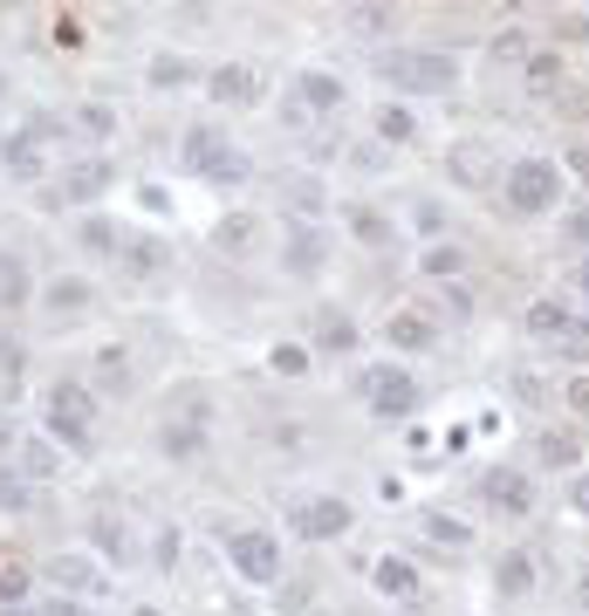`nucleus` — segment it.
Instances as JSON below:
<instances>
[{
  "label": "nucleus",
  "mask_w": 589,
  "mask_h": 616,
  "mask_svg": "<svg viewBox=\"0 0 589 616\" xmlns=\"http://www.w3.org/2000/svg\"><path fill=\"white\" fill-rule=\"evenodd\" d=\"M42 425L62 452H97V391L90 384H49L42 391Z\"/></svg>",
  "instance_id": "nucleus-1"
},
{
  "label": "nucleus",
  "mask_w": 589,
  "mask_h": 616,
  "mask_svg": "<svg viewBox=\"0 0 589 616\" xmlns=\"http://www.w3.org/2000/svg\"><path fill=\"white\" fill-rule=\"evenodd\" d=\"M377 75L390 82V90H405V97H446L459 82V62L439 55V49H390Z\"/></svg>",
  "instance_id": "nucleus-2"
},
{
  "label": "nucleus",
  "mask_w": 589,
  "mask_h": 616,
  "mask_svg": "<svg viewBox=\"0 0 589 616\" xmlns=\"http://www.w3.org/2000/svg\"><path fill=\"white\" fill-rule=\"evenodd\" d=\"M185 164H192V179H206V185H247L254 179V158L241 144H226L213 123H192L185 131Z\"/></svg>",
  "instance_id": "nucleus-3"
},
{
  "label": "nucleus",
  "mask_w": 589,
  "mask_h": 616,
  "mask_svg": "<svg viewBox=\"0 0 589 616\" xmlns=\"http://www.w3.org/2000/svg\"><path fill=\"white\" fill-rule=\"evenodd\" d=\"M62 131H69V123H55V117H28L14 138H0V164H8V179H21V185L49 179V144Z\"/></svg>",
  "instance_id": "nucleus-4"
},
{
  "label": "nucleus",
  "mask_w": 589,
  "mask_h": 616,
  "mask_svg": "<svg viewBox=\"0 0 589 616\" xmlns=\"http://www.w3.org/2000/svg\"><path fill=\"white\" fill-rule=\"evenodd\" d=\"M556 199H562V164L521 158L515 172H507V205H515V213H556Z\"/></svg>",
  "instance_id": "nucleus-5"
},
{
  "label": "nucleus",
  "mask_w": 589,
  "mask_h": 616,
  "mask_svg": "<svg viewBox=\"0 0 589 616\" xmlns=\"http://www.w3.org/2000/svg\"><path fill=\"white\" fill-rule=\"evenodd\" d=\"M357 391H364V404L377 411V418H412V411H418V384L405 377L398 363H370L357 377Z\"/></svg>",
  "instance_id": "nucleus-6"
},
{
  "label": "nucleus",
  "mask_w": 589,
  "mask_h": 616,
  "mask_svg": "<svg viewBox=\"0 0 589 616\" xmlns=\"http://www.w3.org/2000/svg\"><path fill=\"white\" fill-rule=\"evenodd\" d=\"M226 562L247 575V583H282V542L267 527H241L226 534Z\"/></svg>",
  "instance_id": "nucleus-7"
},
{
  "label": "nucleus",
  "mask_w": 589,
  "mask_h": 616,
  "mask_svg": "<svg viewBox=\"0 0 589 616\" xmlns=\"http://www.w3.org/2000/svg\"><path fill=\"white\" fill-rule=\"evenodd\" d=\"M288 527L302 534V542H336V534H349V507L336 501V493H308V501L288 507Z\"/></svg>",
  "instance_id": "nucleus-8"
},
{
  "label": "nucleus",
  "mask_w": 589,
  "mask_h": 616,
  "mask_svg": "<svg viewBox=\"0 0 589 616\" xmlns=\"http://www.w3.org/2000/svg\"><path fill=\"white\" fill-rule=\"evenodd\" d=\"M49 583H55V596H69V603H97V596L110 589V568H103L97 555H55V562H49Z\"/></svg>",
  "instance_id": "nucleus-9"
},
{
  "label": "nucleus",
  "mask_w": 589,
  "mask_h": 616,
  "mask_svg": "<svg viewBox=\"0 0 589 616\" xmlns=\"http://www.w3.org/2000/svg\"><path fill=\"white\" fill-rule=\"evenodd\" d=\"M206 418H213L206 397H200V391H185V411H179V418H165V432H159L165 460H200V452H206Z\"/></svg>",
  "instance_id": "nucleus-10"
},
{
  "label": "nucleus",
  "mask_w": 589,
  "mask_h": 616,
  "mask_svg": "<svg viewBox=\"0 0 589 616\" xmlns=\"http://www.w3.org/2000/svg\"><path fill=\"white\" fill-rule=\"evenodd\" d=\"M110 179H116L110 158H75V164H62V185L49 192V205H90L110 192Z\"/></svg>",
  "instance_id": "nucleus-11"
},
{
  "label": "nucleus",
  "mask_w": 589,
  "mask_h": 616,
  "mask_svg": "<svg viewBox=\"0 0 589 616\" xmlns=\"http://www.w3.org/2000/svg\"><path fill=\"white\" fill-rule=\"evenodd\" d=\"M446 179H459L466 192H487V185L500 179V158H494V144H480V138H459V144L446 151Z\"/></svg>",
  "instance_id": "nucleus-12"
},
{
  "label": "nucleus",
  "mask_w": 589,
  "mask_h": 616,
  "mask_svg": "<svg viewBox=\"0 0 589 616\" xmlns=\"http://www.w3.org/2000/svg\"><path fill=\"white\" fill-rule=\"evenodd\" d=\"M116 267H124L131 281H159V274H172V240L165 233H124Z\"/></svg>",
  "instance_id": "nucleus-13"
},
{
  "label": "nucleus",
  "mask_w": 589,
  "mask_h": 616,
  "mask_svg": "<svg viewBox=\"0 0 589 616\" xmlns=\"http://www.w3.org/2000/svg\"><path fill=\"white\" fill-rule=\"evenodd\" d=\"M384 343L405 350V356L439 350V322H431V309H390V315H384Z\"/></svg>",
  "instance_id": "nucleus-14"
},
{
  "label": "nucleus",
  "mask_w": 589,
  "mask_h": 616,
  "mask_svg": "<svg viewBox=\"0 0 589 616\" xmlns=\"http://www.w3.org/2000/svg\"><path fill=\"white\" fill-rule=\"evenodd\" d=\"M42 309H49L55 322H83V315L97 309V287H90L83 274H55V281L42 287Z\"/></svg>",
  "instance_id": "nucleus-15"
},
{
  "label": "nucleus",
  "mask_w": 589,
  "mask_h": 616,
  "mask_svg": "<svg viewBox=\"0 0 589 616\" xmlns=\"http://www.w3.org/2000/svg\"><path fill=\"white\" fill-rule=\"evenodd\" d=\"M323 254H329L323 226H288V240H282V267L288 274H323Z\"/></svg>",
  "instance_id": "nucleus-16"
},
{
  "label": "nucleus",
  "mask_w": 589,
  "mask_h": 616,
  "mask_svg": "<svg viewBox=\"0 0 589 616\" xmlns=\"http://www.w3.org/2000/svg\"><path fill=\"white\" fill-rule=\"evenodd\" d=\"M480 493H487L500 514H535V486H528V473H515V466H494V473L480 479Z\"/></svg>",
  "instance_id": "nucleus-17"
},
{
  "label": "nucleus",
  "mask_w": 589,
  "mask_h": 616,
  "mask_svg": "<svg viewBox=\"0 0 589 616\" xmlns=\"http://www.w3.org/2000/svg\"><path fill=\"white\" fill-rule=\"evenodd\" d=\"M206 97H213V103H254V97H261V75H254L247 62H220V69L206 75Z\"/></svg>",
  "instance_id": "nucleus-18"
},
{
  "label": "nucleus",
  "mask_w": 589,
  "mask_h": 616,
  "mask_svg": "<svg viewBox=\"0 0 589 616\" xmlns=\"http://www.w3.org/2000/svg\"><path fill=\"white\" fill-rule=\"evenodd\" d=\"M295 103H302L308 117H329V110H343V75H329V69H302V82H295Z\"/></svg>",
  "instance_id": "nucleus-19"
},
{
  "label": "nucleus",
  "mask_w": 589,
  "mask_h": 616,
  "mask_svg": "<svg viewBox=\"0 0 589 616\" xmlns=\"http://www.w3.org/2000/svg\"><path fill=\"white\" fill-rule=\"evenodd\" d=\"M528 336H582V322H576V309L569 302H556V295H541V302H528Z\"/></svg>",
  "instance_id": "nucleus-20"
},
{
  "label": "nucleus",
  "mask_w": 589,
  "mask_h": 616,
  "mask_svg": "<svg viewBox=\"0 0 589 616\" xmlns=\"http://www.w3.org/2000/svg\"><path fill=\"white\" fill-rule=\"evenodd\" d=\"M213 246H220V254H233V261L254 254V246H261V220H254V213H226V220L213 226Z\"/></svg>",
  "instance_id": "nucleus-21"
},
{
  "label": "nucleus",
  "mask_w": 589,
  "mask_h": 616,
  "mask_svg": "<svg viewBox=\"0 0 589 616\" xmlns=\"http://www.w3.org/2000/svg\"><path fill=\"white\" fill-rule=\"evenodd\" d=\"M28 295H34V281H28V261L21 254H0V309H28Z\"/></svg>",
  "instance_id": "nucleus-22"
},
{
  "label": "nucleus",
  "mask_w": 589,
  "mask_h": 616,
  "mask_svg": "<svg viewBox=\"0 0 589 616\" xmlns=\"http://www.w3.org/2000/svg\"><path fill=\"white\" fill-rule=\"evenodd\" d=\"M55 466H62V452H55V438H49V432L21 438V479H49Z\"/></svg>",
  "instance_id": "nucleus-23"
},
{
  "label": "nucleus",
  "mask_w": 589,
  "mask_h": 616,
  "mask_svg": "<svg viewBox=\"0 0 589 616\" xmlns=\"http://www.w3.org/2000/svg\"><path fill=\"white\" fill-rule=\"evenodd\" d=\"M494 589H500V596H528V589H535V555H521V548H515V555H500Z\"/></svg>",
  "instance_id": "nucleus-24"
},
{
  "label": "nucleus",
  "mask_w": 589,
  "mask_h": 616,
  "mask_svg": "<svg viewBox=\"0 0 589 616\" xmlns=\"http://www.w3.org/2000/svg\"><path fill=\"white\" fill-rule=\"evenodd\" d=\"M377 589H384V596H398V603H418V568H412V562H398V555L377 562Z\"/></svg>",
  "instance_id": "nucleus-25"
},
{
  "label": "nucleus",
  "mask_w": 589,
  "mask_h": 616,
  "mask_svg": "<svg viewBox=\"0 0 589 616\" xmlns=\"http://www.w3.org/2000/svg\"><path fill=\"white\" fill-rule=\"evenodd\" d=\"M316 350L323 356H349V350H357V322H349V315H323L316 322Z\"/></svg>",
  "instance_id": "nucleus-26"
},
{
  "label": "nucleus",
  "mask_w": 589,
  "mask_h": 616,
  "mask_svg": "<svg viewBox=\"0 0 589 616\" xmlns=\"http://www.w3.org/2000/svg\"><path fill=\"white\" fill-rule=\"evenodd\" d=\"M75 240H83L90 254H103V261H116V254H124V233H116L110 220H83V233H75Z\"/></svg>",
  "instance_id": "nucleus-27"
},
{
  "label": "nucleus",
  "mask_w": 589,
  "mask_h": 616,
  "mask_svg": "<svg viewBox=\"0 0 589 616\" xmlns=\"http://www.w3.org/2000/svg\"><path fill=\"white\" fill-rule=\"evenodd\" d=\"M349 233H357L364 246H384L390 240V220L377 213V205H349Z\"/></svg>",
  "instance_id": "nucleus-28"
},
{
  "label": "nucleus",
  "mask_w": 589,
  "mask_h": 616,
  "mask_svg": "<svg viewBox=\"0 0 589 616\" xmlns=\"http://www.w3.org/2000/svg\"><path fill=\"white\" fill-rule=\"evenodd\" d=\"M541 460H548V466H562V473H576V460H582V445H576L569 432H541Z\"/></svg>",
  "instance_id": "nucleus-29"
},
{
  "label": "nucleus",
  "mask_w": 589,
  "mask_h": 616,
  "mask_svg": "<svg viewBox=\"0 0 589 616\" xmlns=\"http://www.w3.org/2000/svg\"><path fill=\"white\" fill-rule=\"evenodd\" d=\"M185 82H192L185 55H159V62H151V90H185Z\"/></svg>",
  "instance_id": "nucleus-30"
},
{
  "label": "nucleus",
  "mask_w": 589,
  "mask_h": 616,
  "mask_svg": "<svg viewBox=\"0 0 589 616\" xmlns=\"http://www.w3.org/2000/svg\"><path fill=\"white\" fill-rule=\"evenodd\" d=\"M412 131H418L412 110H398V103H384V110H377V138H384V144H405Z\"/></svg>",
  "instance_id": "nucleus-31"
},
{
  "label": "nucleus",
  "mask_w": 589,
  "mask_h": 616,
  "mask_svg": "<svg viewBox=\"0 0 589 616\" xmlns=\"http://www.w3.org/2000/svg\"><path fill=\"white\" fill-rule=\"evenodd\" d=\"M0 514H28V479H21V466H0Z\"/></svg>",
  "instance_id": "nucleus-32"
},
{
  "label": "nucleus",
  "mask_w": 589,
  "mask_h": 616,
  "mask_svg": "<svg viewBox=\"0 0 589 616\" xmlns=\"http://www.w3.org/2000/svg\"><path fill=\"white\" fill-rule=\"evenodd\" d=\"M562 82V55H528V90L535 97H548Z\"/></svg>",
  "instance_id": "nucleus-33"
},
{
  "label": "nucleus",
  "mask_w": 589,
  "mask_h": 616,
  "mask_svg": "<svg viewBox=\"0 0 589 616\" xmlns=\"http://www.w3.org/2000/svg\"><path fill=\"white\" fill-rule=\"evenodd\" d=\"M425 534H431V542H446V548H466V542H474V527H466V521H446V514H425Z\"/></svg>",
  "instance_id": "nucleus-34"
},
{
  "label": "nucleus",
  "mask_w": 589,
  "mask_h": 616,
  "mask_svg": "<svg viewBox=\"0 0 589 616\" xmlns=\"http://www.w3.org/2000/svg\"><path fill=\"white\" fill-rule=\"evenodd\" d=\"M75 123H83V138H110L116 131V110L110 103H83V110H75Z\"/></svg>",
  "instance_id": "nucleus-35"
},
{
  "label": "nucleus",
  "mask_w": 589,
  "mask_h": 616,
  "mask_svg": "<svg viewBox=\"0 0 589 616\" xmlns=\"http://www.w3.org/2000/svg\"><path fill=\"white\" fill-rule=\"evenodd\" d=\"M90 534H97V542H103V548H110L116 562H124V548H131V534H124V521H110V514H97V521H90Z\"/></svg>",
  "instance_id": "nucleus-36"
},
{
  "label": "nucleus",
  "mask_w": 589,
  "mask_h": 616,
  "mask_svg": "<svg viewBox=\"0 0 589 616\" xmlns=\"http://www.w3.org/2000/svg\"><path fill=\"white\" fill-rule=\"evenodd\" d=\"M21 596H28V568L8 562V568H0V609H21Z\"/></svg>",
  "instance_id": "nucleus-37"
},
{
  "label": "nucleus",
  "mask_w": 589,
  "mask_h": 616,
  "mask_svg": "<svg viewBox=\"0 0 589 616\" xmlns=\"http://www.w3.org/2000/svg\"><path fill=\"white\" fill-rule=\"evenodd\" d=\"M390 21H398L390 8H349V28L357 34H390Z\"/></svg>",
  "instance_id": "nucleus-38"
},
{
  "label": "nucleus",
  "mask_w": 589,
  "mask_h": 616,
  "mask_svg": "<svg viewBox=\"0 0 589 616\" xmlns=\"http://www.w3.org/2000/svg\"><path fill=\"white\" fill-rule=\"evenodd\" d=\"M459 267H466L459 246H425V274H439V281H446V274H459Z\"/></svg>",
  "instance_id": "nucleus-39"
},
{
  "label": "nucleus",
  "mask_w": 589,
  "mask_h": 616,
  "mask_svg": "<svg viewBox=\"0 0 589 616\" xmlns=\"http://www.w3.org/2000/svg\"><path fill=\"white\" fill-rule=\"evenodd\" d=\"M97 377H103V384H124V377H131V356H124V350H103V356H97Z\"/></svg>",
  "instance_id": "nucleus-40"
},
{
  "label": "nucleus",
  "mask_w": 589,
  "mask_h": 616,
  "mask_svg": "<svg viewBox=\"0 0 589 616\" xmlns=\"http://www.w3.org/2000/svg\"><path fill=\"white\" fill-rule=\"evenodd\" d=\"M267 363H274V370H282V377H302V370H308V350H295V343H288V350H274Z\"/></svg>",
  "instance_id": "nucleus-41"
},
{
  "label": "nucleus",
  "mask_w": 589,
  "mask_h": 616,
  "mask_svg": "<svg viewBox=\"0 0 589 616\" xmlns=\"http://www.w3.org/2000/svg\"><path fill=\"white\" fill-rule=\"evenodd\" d=\"M494 62H528V34H500L494 41Z\"/></svg>",
  "instance_id": "nucleus-42"
},
{
  "label": "nucleus",
  "mask_w": 589,
  "mask_h": 616,
  "mask_svg": "<svg viewBox=\"0 0 589 616\" xmlns=\"http://www.w3.org/2000/svg\"><path fill=\"white\" fill-rule=\"evenodd\" d=\"M0 377H8V384L21 377V350H14V336H0Z\"/></svg>",
  "instance_id": "nucleus-43"
},
{
  "label": "nucleus",
  "mask_w": 589,
  "mask_h": 616,
  "mask_svg": "<svg viewBox=\"0 0 589 616\" xmlns=\"http://www.w3.org/2000/svg\"><path fill=\"white\" fill-rule=\"evenodd\" d=\"M288 199L302 205V213H316V205H323V192H316V185H308V179H295V185H288Z\"/></svg>",
  "instance_id": "nucleus-44"
},
{
  "label": "nucleus",
  "mask_w": 589,
  "mask_h": 616,
  "mask_svg": "<svg viewBox=\"0 0 589 616\" xmlns=\"http://www.w3.org/2000/svg\"><path fill=\"white\" fill-rule=\"evenodd\" d=\"M569 507H576V514H589V473H576V479H569Z\"/></svg>",
  "instance_id": "nucleus-45"
},
{
  "label": "nucleus",
  "mask_w": 589,
  "mask_h": 616,
  "mask_svg": "<svg viewBox=\"0 0 589 616\" xmlns=\"http://www.w3.org/2000/svg\"><path fill=\"white\" fill-rule=\"evenodd\" d=\"M42 616H97V609H90V603H69V596H55Z\"/></svg>",
  "instance_id": "nucleus-46"
},
{
  "label": "nucleus",
  "mask_w": 589,
  "mask_h": 616,
  "mask_svg": "<svg viewBox=\"0 0 589 616\" xmlns=\"http://www.w3.org/2000/svg\"><path fill=\"white\" fill-rule=\"evenodd\" d=\"M562 164H569V172H576V179H582V185H589V144H576V151H569V158H562Z\"/></svg>",
  "instance_id": "nucleus-47"
},
{
  "label": "nucleus",
  "mask_w": 589,
  "mask_h": 616,
  "mask_svg": "<svg viewBox=\"0 0 589 616\" xmlns=\"http://www.w3.org/2000/svg\"><path fill=\"white\" fill-rule=\"evenodd\" d=\"M8 452H21V438H14V418H0V466H8Z\"/></svg>",
  "instance_id": "nucleus-48"
},
{
  "label": "nucleus",
  "mask_w": 589,
  "mask_h": 616,
  "mask_svg": "<svg viewBox=\"0 0 589 616\" xmlns=\"http://www.w3.org/2000/svg\"><path fill=\"white\" fill-rule=\"evenodd\" d=\"M569 404H576V418H589V377H576V384H569Z\"/></svg>",
  "instance_id": "nucleus-49"
},
{
  "label": "nucleus",
  "mask_w": 589,
  "mask_h": 616,
  "mask_svg": "<svg viewBox=\"0 0 589 616\" xmlns=\"http://www.w3.org/2000/svg\"><path fill=\"white\" fill-rule=\"evenodd\" d=\"M576 287H582V302H589V261H582V267H576Z\"/></svg>",
  "instance_id": "nucleus-50"
},
{
  "label": "nucleus",
  "mask_w": 589,
  "mask_h": 616,
  "mask_svg": "<svg viewBox=\"0 0 589 616\" xmlns=\"http://www.w3.org/2000/svg\"><path fill=\"white\" fill-rule=\"evenodd\" d=\"M131 616H165V609H151V603H144V609H131Z\"/></svg>",
  "instance_id": "nucleus-51"
},
{
  "label": "nucleus",
  "mask_w": 589,
  "mask_h": 616,
  "mask_svg": "<svg viewBox=\"0 0 589 616\" xmlns=\"http://www.w3.org/2000/svg\"><path fill=\"white\" fill-rule=\"evenodd\" d=\"M0 616H34V609H0Z\"/></svg>",
  "instance_id": "nucleus-52"
},
{
  "label": "nucleus",
  "mask_w": 589,
  "mask_h": 616,
  "mask_svg": "<svg viewBox=\"0 0 589 616\" xmlns=\"http://www.w3.org/2000/svg\"><path fill=\"white\" fill-rule=\"evenodd\" d=\"M0 97H8V69H0Z\"/></svg>",
  "instance_id": "nucleus-53"
},
{
  "label": "nucleus",
  "mask_w": 589,
  "mask_h": 616,
  "mask_svg": "<svg viewBox=\"0 0 589 616\" xmlns=\"http://www.w3.org/2000/svg\"><path fill=\"white\" fill-rule=\"evenodd\" d=\"M582 603H589V575H582Z\"/></svg>",
  "instance_id": "nucleus-54"
}]
</instances>
